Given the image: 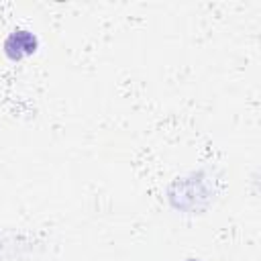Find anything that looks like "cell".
Returning a JSON list of instances; mask_svg holds the SVG:
<instances>
[{"label":"cell","mask_w":261,"mask_h":261,"mask_svg":"<svg viewBox=\"0 0 261 261\" xmlns=\"http://www.w3.org/2000/svg\"><path fill=\"white\" fill-rule=\"evenodd\" d=\"M188 261H198V259H188Z\"/></svg>","instance_id":"2"},{"label":"cell","mask_w":261,"mask_h":261,"mask_svg":"<svg viewBox=\"0 0 261 261\" xmlns=\"http://www.w3.org/2000/svg\"><path fill=\"white\" fill-rule=\"evenodd\" d=\"M37 47H39L37 35L27 29H16L4 39V55L10 61H18L22 57L33 55L37 51Z\"/></svg>","instance_id":"1"}]
</instances>
